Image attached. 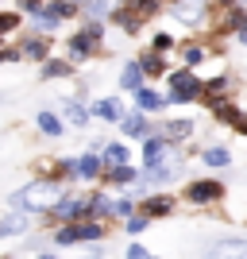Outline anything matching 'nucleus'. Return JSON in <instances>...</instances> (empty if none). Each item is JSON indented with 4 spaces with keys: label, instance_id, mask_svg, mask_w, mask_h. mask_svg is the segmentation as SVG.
Instances as JSON below:
<instances>
[{
    "label": "nucleus",
    "instance_id": "obj_27",
    "mask_svg": "<svg viewBox=\"0 0 247 259\" xmlns=\"http://www.w3.org/2000/svg\"><path fill=\"white\" fill-rule=\"evenodd\" d=\"M112 217H124V221H128V217H135V197H120L116 209H112Z\"/></svg>",
    "mask_w": 247,
    "mask_h": 259
},
{
    "label": "nucleus",
    "instance_id": "obj_6",
    "mask_svg": "<svg viewBox=\"0 0 247 259\" xmlns=\"http://www.w3.org/2000/svg\"><path fill=\"white\" fill-rule=\"evenodd\" d=\"M39 77L43 81H62V77H74V62L70 58H46L39 66Z\"/></svg>",
    "mask_w": 247,
    "mask_h": 259
},
{
    "label": "nucleus",
    "instance_id": "obj_23",
    "mask_svg": "<svg viewBox=\"0 0 247 259\" xmlns=\"http://www.w3.org/2000/svg\"><path fill=\"white\" fill-rule=\"evenodd\" d=\"M139 66H143V74H151V77H155V74H166V58H162V54H155V51L143 54Z\"/></svg>",
    "mask_w": 247,
    "mask_h": 259
},
{
    "label": "nucleus",
    "instance_id": "obj_15",
    "mask_svg": "<svg viewBox=\"0 0 247 259\" xmlns=\"http://www.w3.org/2000/svg\"><path fill=\"white\" fill-rule=\"evenodd\" d=\"M143 77H147V74H143V66L139 62H128V66H124V74H120V85L128 89V93H139Z\"/></svg>",
    "mask_w": 247,
    "mask_h": 259
},
{
    "label": "nucleus",
    "instance_id": "obj_8",
    "mask_svg": "<svg viewBox=\"0 0 247 259\" xmlns=\"http://www.w3.org/2000/svg\"><path fill=\"white\" fill-rule=\"evenodd\" d=\"M162 108H166L162 93H155V89H147V85L135 93V112H143V116H147V112H162Z\"/></svg>",
    "mask_w": 247,
    "mask_h": 259
},
{
    "label": "nucleus",
    "instance_id": "obj_11",
    "mask_svg": "<svg viewBox=\"0 0 247 259\" xmlns=\"http://www.w3.org/2000/svg\"><path fill=\"white\" fill-rule=\"evenodd\" d=\"M23 232H27V217H23V213H8V217H0V240L23 236Z\"/></svg>",
    "mask_w": 247,
    "mask_h": 259
},
{
    "label": "nucleus",
    "instance_id": "obj_21",
    "mask_svg": "<svg viewBox=\"0 0 247 259\" xmlns=\"http://www.w3.org/2000/svg\"><path fill=\"white\" fill-rule=\"evenodd\" d=\"M62 116L70 120V124H77V128H81V124L89 120V108L81 105V101H66V105H62Z\"/></svg>",
    "mask_w": 247,
    "mask_h": 259
},
{
    "label": "nucleus",
    "instance_id": "obj_12",
    "mask_svg": "<svg viewBox=\"0 0 247 259\" xmlns=\"http://www.w3.org/2000/svg\"><path fill=\"white\" fill-rule=\"evenodd\" d=\"M35 128L43 132L46 140H58L66 132V124H62V116H54V112H39V116H35Z\"/></svg>",
    "mask_w": 247,
    "mask_h": 259
},
{
    "label": "nucleus",
    "instance_id": "obj_34",
    "mask_svg": "<svg viewBox=\"0 0 247 259\" xmlns=\"http://www.w3.org/2000/svg\"><path fill=\"white\" fill-rule=\"evenodd\" d=\"M124 259H151V255H147V248H139V244H131V248H128V255H124Z\"/></svg>",
    "mask_w": 247,
    "mask_h": 259
},
{
    "label": "nucleus",
    "instance_id": "obj_17",
    "mask_svg": "<svg viewBox=\"0 0 247 259\" xmlns=\"http://www.w3.org/2000/svg\"><path fill=\"white\" fill-rule=\"evenodd\" d=\"M101 162H105L108 170H116V166H128V147H124V143H108L105 151H101Z\"/></svg>",
    "mask_w": 247,
    "mask_h": 259
},
{
    "label": "nucleus",
    "instance_id": "obj_2",
    "mask_svg": "<svg viewBox=\"0 0 247 259\" xmlns=\"http://www.w3.org/2000/svg\"><path fill=\"white\" fill-rule=\"evenodd\" d=\"M201 77L189 74V70H178V74H170V105H185V101H193L197 93H201Z\"/></svg>",
    "mask_w": 247,
    "mask_h": 259
},
{
    "label": "nucleus",
    "instance_id": "obj_1",
    "mask_svg": "<svg viewBox=\"0 0 247 259\" xmlns=\"http://www.w3.org/2000/svg\"><path fill=\"white\" fill-rule=\"evenodd\" d=\"M105 240V225L101 221H77V225L54 228V248H70V244H101Z\"/></svg>",
    "mask_w": 247,
    "mask_h": 259
},
{
    "label": "nucleus",
    "instance_id": "obj_22",
    "mask_svg": "<svg viewBox=\"0 0 247 259\" xmlns=\"http://www.w3.org/2000/svg\"><path fill=\"white\" fill-rule=\"evenodd\" d=\"M189 132H193V124H189V120H170V124L162 128V140H166V143H170V140H185Z\"/></svg>",
    "mask_w": 247,
    "mask_h": 259
},
{
    "label": "nucleus",
    "instance_id": "obj_7",
    "mask_svg": "<svg viewBox=\"0 0 247 259\" xmlns=\"http://www.w3.org/2000/svg\"><path fill=\"white\" fill-rule=\"evenodd\" d=\"M209 259H247V240H220L209 248Z\"/></svg>",
    "mask_w": 247,
    "mask_h": 259
},
{
    "label": "nucleus",
    "instance_id": "obj_37",
    "mask_svg": "<svg viewBox=\"0 0 247 259\" xmlns=\"http://www.w3.org/2000/svg\"><path fill=\"white\" fill-rule=\"evenodd\" d=\"M0 43H4V39H0Z\"/></svg>",
    "mask_w": 247,
    "mask_h": 259
},
{
    "label": "nucleus",
    "instance_id": "obj_36",
    "mask_svg": "<svg viewBox=\"0 0 247 259\" xmlns=\"http://www.w3.org/2000/svg\"><path fill=\"white\" fill-rule=\"evenodd\" d=\"M239 43H243V47H247V27H243V31H239Z\"/></svg>",
    "mask_w": 247,
    "mask_h": 259
},
{
    "label": "nucleus",
    "instance_id": "obj_32",
    "mask_svg": "<svg viewBox=\"0 0 247 259\" xmlns=\"http://www.w3.org/2000/svg\"><path fill=\"white\" fill-rule=\"evenodd\" d=\"M43 4H46V0H16V12H31V16H35Z\"/></svg>",
    "mask_w": 247,
    "mask_h": 259
},
{
    "label": "nucleus",
    "instance_id": "obj_4",
    "mask_svg": "<svg viewBox=\"0 0 247 259\" xmlns=\"http://www.w3.org/2000/svg\"><path fill=\"white\" fill-rule=\"evenodd\" d=\"M20 54L23 58H31V62H39L43 66L46 58H51V39H46V35H23V43H20Z\"/></svg>",
    "mask_w": 247,
    "mask_h": 259
},
{
    "label": "nucleus",
    "instance_id": "obj_20",
    "mask_svg": "<svg viewBox=\"0 0 247 259\" xmlns=\"http://www.w3.org/2000/svg\"><path fill=\"white\" fill-rule=\"evenodd\" d=\"M31 23H35V35H51V31H58V20H54L51 12H46V4L31 16Z\"/></svg>",
    "mask_w": 247,
    "mask_h": 259
},
{
    "label": "nucleus",
    "instance_id": "obj_38",
    "mask_svg": "<svg viewBox=\"0 0 247 259\" xmlns=\"http://www.w3.org/2000/svg\"><path fill=\"white\" fill-rule=\"evenodd\" d=\"M124 4H128V0H124Z\"/></svg>",
    "mask_w": 247,
    "mask_h": 259
},
{
    "label": "nucleus",
    "instance_id": "obj_30",
    "mask_svg": "<svg viewBox=\"0 0 247 259\" xmlns=\"http://www.w3.org/2000/svg\"><path fill=\"white\" fill-rule=\"evenodd\" d=\"M124 232H131V236H139V232H147V217H128V225H124Z\"/></svg>",
    "mask_w": 247,
    "mask_h": 259
},
{
    "label": "nucleus",
    "instance_id": "obj_3",
    "mask_svg": "<svg viewBox=\"0 0 247 259\" xmlns=\"http://www.w3.org/2000/svg\"><path fill=\"white\" fill-rule=\"evenodd\" d=\"M216 197H224V190H220V182H213V178H201V182L185 186V201H193V205H209Z\"/></svg>",
    "mask_w": 247,
    "mask_h": 259
},
{
    "label": "nucleus",
    "instance_id": "obj_16",
    "mask_svg": "<svg viewBox=\"0 0 247 259\" xmlns=\"http://www.w3.org/2000/svg\"><path fill=\"white\" fill-rule=\"evenodd\" d=\"M166 213H174V197H166V194H159V197H147L143 201V217H166Z\"/></svg>",
    "mask_w": 247,
    "mask_h": 259
},
{
    "label": "nucleus",
    "instance_id": "obj_26",
    "mask_svg": "<svg viewBox=\"0 0 247 259\" xmlns=\"http://www.w3.org/2000/svg\"><path fill=\"white\" fill-rule=\"evenodd\" d=\"M135 178H139V170H135V166H116V170H108V182H116V186L135 182Z\"/></svg>",
    "mask_w": 247,
    "mask_h": 259
},
{
    "label": "nucleus",
    "instance_id": "obj_28",
    "mask_svg": "<svg viewBox=\"0 0 247 259\" xmlns=\"http://www.w3.org/2000/svg\"><path fill=\"white\" fill-rule=\"evenodd\" d=\"M228 159H232V155H228L224 147H213V151H205V162H209V166H228Z\"/></svg>",
    "mask_w": 247,
    "mask_h": 259
},
{
    "label": "nucleus",
    "instance_id": "obj_31",
    "mask_svg": "<svg viewBox=\"0 0 247 259\" xmlns=\"http://www.w3.org/2000/svg\"><path fill=\"white\" fill-rule=\"evenodd\" d=\"M170 47H174V39H170L166 31H162V35H155V43H151V51H155V54H166Z\"/></svg>",
    "mask_w": 247,
    "mask_h": 259
},
{
    "label": "nucleus",
    "instance_id": "obj_35",
    "mask_svg": "<svg viewBox=\"0 0 247 259\" xmlns=\"http://www.w3.org/2000/svg\"><path fill=\"white\" fill-rule=\"evenodd\" d=\"M35 259H58V251H43V255H35Z\"/></svg>",
    "mask_w": 247,
    "mask_h": 259
},
{
    "label": "nucleus",
    "instance_id": "obj_24",
    "mask_svg": "<svg viewBox=\"0 0 247 259\" xmlns=\"http://www.w3.org/2000/svg\"><path fill=\"white\" fill-rule=\"evenodd\" d=\"M112 209H116V201H108L105 194H93V221H105V217H112Z\"/></svg>",
    "mask_w": 247,
    "mask_h": 259
},
{
    "label": "nucleus",
    "instance_id": "obj_13",
    "mask_svg": "<svg viewBox=\"0 0 247 259\" xmlns=\"http://www.w3.org/2000/svg\"><path fill=\"white\" fill-rule=\"evenodd\" d=\"M93 116L108 120V124H120V120H124V108H120L116 97H105V101H97V105H93Z\"/></svg>",
    "mask_w": 247,
    "mask_h": 259
},
{
    "label": "nucleus",
    "instance_id": "obj_25",
    "mask_svg": "<svg viewBox=\"0 0 247 259\" xmlns=\"http://www.w3.org/2000/svg\"><path fill=\"white\" fill-rule=\"evenodd\" d=\"M20 23H23L20 12H0V39H4V35H12L16 27H20Z\"/></svg>",
    "mask_w": 247,
    "mask_h": 259
},
{
    "label": "nucleus",
    "instance_id": "obj_14",
    "mask_svg": "<svg viewBox=\"0 0 247 259\" xmlns=\"http://www.w3.org/2000/svg\"><path fill=\"white\" fill-rule=\"evenodd\" d=\"M120 128H124V136H135V140H147V116H143V112H124V120H120Z\"/></svg>",
    "mask_w": 247,
    "mask_h": 259
},
{
    "label": "nucleus",
    "instance_id": "obj_33",
    "mask_svg": "<svg viewBox=\"0 0 247 259\" xmlns=\"http://www.w3.org/2000/svg\"><path fill=\"white\" fill-rule=\"evenodd\" d=\"M182 58H185V66H197V62L205 58V51H201V47H185V54H182Z\"/></svg>",
    "mask_w": 247,
    "mask_h": 259
},
{
    "label": "nucleus",
    "instance_id": "obj_5",
    "mask_svg": "<svg viewBox=\"0 0 247 259\" xmlns=\"http://www.w3.org/2000/svg\"><path fill=\"white\" fill-rule=\"evenodd\" d=\"M93 51H97V43H93L85 31H74L70 39H66V54H70V62H85V58H93Z\"/></svg>",
    "mask_w": 247,
    "mask_h": 259
},
{
    "label": "nucleus",
    "instance_id": "obj_18",
    "mask_svg": "<svg viewBox=\"0 0 247 259\" xmlns=\"http://www.w3.org/2000/svg\"><path fill=\"white\" fill-rule=\"evenodd\" d=\"M46 12H51L58 23H62V20H74V16H81L74 0H46Z\"/></svg>",
    "mask_w": 247,
    "mask_h": 259
},
{
    "label": "nucleus",
    "instance_id": "obj_9",
    "mask_svg": "<svg viewBox=\"0 0 247 259\" xmlns=\"http://www.w3.org/2000/svg\"><path fill=\"white\" fill-rule=\"evenodd\" d=\"M101 174H105V162H101V155H81V159H77V178H81V182H93V178H101Z\"/></svg>",
    "mask_w": 247,
    "mask_h": 259
},
{
    "label": "nucleus",
    "instance_id": "obj_29",
    "mask_svg": "<svg viewBox=\"0 0 247 259\" xmlns=\"http://www.w3.org/2000/svg\"><path fill=\"white\" fill-rule=\"evenodd\" d=\"M20 58H23V54H20L16 43H0V66H4V62H20Z\"/></svg>",
    "mask_w": 247,
    "mask_h": 259
},
{
    "label": "nucleus",
    "instance_id": "obj_19",
    "mask_svg": "<svg viewBox=\"0 0 247 259\" xmlns=\"http://www.w3.org/2000/svg\"><path fill=\"white\" fill-rule=\"evenodd\" d=\"M77 12H85L89 20H105V16H112V8H108V0H74Z\"/></svg>",
    "mask_w": 247,
    "mask_h": 259
},
{
    "label": "nucleus",
    "instance_id": "obj_10",
    "mask_svg": "<svg viewBox=\"0 0 247 259\" xmlns=\"http://www.w3.org/2000/svg\"><path fill=\"white\" fill-rule=\"evenodd\" d=\"M162 155H166V140H162V136H147V140H143V162H147V170L159 166Z\"/></svg>",
    "mask_w": 247,
    "mask_h": 259
}]
</instances>
